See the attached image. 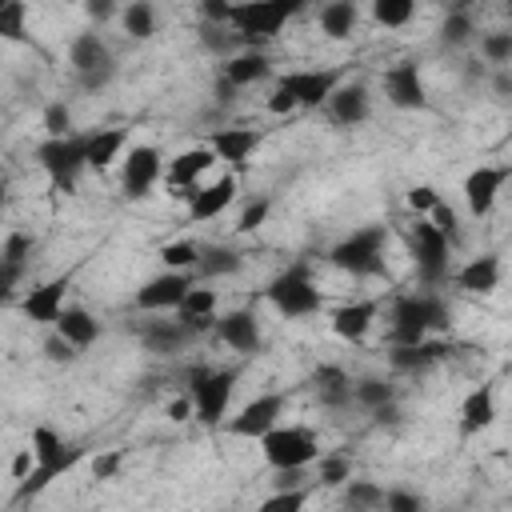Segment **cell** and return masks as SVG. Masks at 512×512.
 I'll list each match as a JSON object with an SVG mask.
<instances>
[{"label":"cell","instance_id":"cell-1","mask_svg":"<svg viewBox=\"0 0 512 512\" xmlns=\"http://www.w3.org/2000/svg\"><path fill=\"white\" fill-rule=\"evenodd\" d=\"M28 452H32V472L16 484V500H20V504L32 500V496H40L52 480L68 476V472L88 456V448L64 440L52 424H36V428H32V436H28Z\"/></svg>","mask_w":512,"mask_h":512},{"label":"cell","instance_id":"cell-2","mask_svg":"<svg viewBox=\"0 0 512 512\" xmlns=\"http://www.w3.org/2000/svg\"><path fill=\"white\" fill-rule=\"evenodd\" d=\"M300 12V0H240L228 12V28L244 48H264Z\"/></svg>","mask_w":512,"mask_h":512},{"label":"cell","instance_id":"cell-3","mask_svg":"<svg viewBox=\"0 0 512 512\" xmlns=\"http://www.w3.org/2000/svg\"><path fill=\"white\" fill-rule=\"evenodd\" d=\"M436 328H448V304L436 292H408L392 300V344H420Z\"/></svg>","mask_w":512,"mask_h":512},{"label":"cell","instance_id":"cell-4","mask_svg":"<svg viewBox=\"0 0 512 512\" xmlns=\"http://www.w3.org/2000/svg\"><path fill=\"white\" fill-rule=\"evenodd\" d=\"M240 368H192L188 372V400H192V416L204 428H220L236 392Z\"/></svg>","mask_w":512,"mask_h":512},{"label":"cell","instance_id":"cell-5","mask_svg":"<svg viewBox=\"0 0 512 512\" xmlns=\"http://www.w3.org/2000/svg\"><path fill=\"white\" fill-rule=\"evenodd\" d=\"M384 252H388V228L384 224H364L356 232H348L344 240H336L328 248V260L348 272V276H380L384 272Z\"/></svg>","mask_w":512,"mask_h":512},{"label":"cell","instance_id":"cell-6","mask_svg":"<svg viewBox=\"0 0 512 512\" xmlns=\"http://www.w3.org/2000/svg\"><path fill=\"white\" fill-rule=\"evenodd\" d=\"M264 300H268L280 316H288V320L316 316V312L324 308V292L316 288L308 264H292V268H284L280 276H272L268 288H264Z\"/></svg>","mask_w":512,"mask_h":512},{"label":"cell","instance_id":"cell-7","mask_svg":"<svg viewBox=\"0 0 512 512\" xmlns=\"http://www.w3.org/2000/svg\"><path fill=\"white\" fill-rule=\"evenodd\" d=\"M260 452H264L268 468H276V472L308 468L320 460V444H316L312 428H304V424H276L272 432L260 436Z\"/></svg>","mask_w":512,"mask_h":512},{"label":"cell","instance_id":"cell-8","mask_svg":"<svg viewBox=\"0 0 512 512\" xmlns=\"http://www.w3.org/2000/svg\"><path fill=\"white\" fill-rule=\"evenodd\" d=\"M68 64H72V72H76V80H80L84 92H100V88L112 84V76H116V56H112V48L104 44L100 32H80V36H72V44H68Z\"/></svg>","mask_w":512,"mask_h":512},{"label":"cell","instance_id":"cell-9","mask_svg":"<svg viewBox=\"0 0 512 512\" xmlns=\"http://www.w3.org/2000/svg\"><path fill=\"white\" fill-rule=\"evenodd\" d=\"M36 164L44 168V176L60 192H72L80 184V172L88 168V160H84V132H72L64 140H44L36 148Z\"/></svg>","mask_w":512,"mask_h":512},{"label":"cell","instance_id":"cell-10","mask_svg":"<svg viewBox=\"0 0 512 512\" xmlns=\"http://www.w3.org/2000/svg\"><path fill=\"white\" fill-rule=\"evenodd\" d=\"M452 244L428 224V220H416L412 224V264H416V276L424 280V288H436L452 276Z\"/></svg>","mask_w":512,"mask_h":512},{"label":"cell","instance_id":"cell-11","mask_svg":"<svg viewBox=\"0 0 512 512\" xmlns=\"http://www.w3.org/2000/svg\"><path fill=\"white\" fill-rule=\"evenodd\" d=\"M336 84H340V68H296V72H284L272 88L288 96L292 108H324Z\"/></svg>","mask_w":512,"mask_h":512},{"label":"cell","instance_id":"cell-12","mask_svg":"<svg viewBox=\"0 0 512 512\" xmlns=\"http://www.w3.org/2000/svg\"><path fill=\"white\" fill-rule=\"evenodd\" d=\"M188 288H196V272H160L136 288L132 304L140 312H176L180 300L188 296Z\"/></svg>","mask_w":512,"mask_h":512},{"label":"cell","instance_id":"cell-13","mask_svg":"<svg viewBox=\"0 0 512 512\" xmlns=\"http://www.w3.org/2000/svg\"><path fill=\"white\" fill-rule=\"evenodd\" d=\"M280 412H284V392H260L256 400H248L236 416H228V436H240V440H260L264 432H272L280 424Z\"/></svg>","mask_w":512,"mask_h":512},{"label":"cell","instance_id":"cell-14","mask_svg":"<svg viewBox=\"0 0 512 512\" xmlns=\"http://www.w3.org/2000/svg\"><path fill=\"white\" fill-rule=\"evenodd\" d=\"M384 96L392 108L400 112H420L428 108V92H424V76L416 68V60H400L384 72Z\"/></svg>","mask_w":512,"mask_h":512},{"label":"cell","instance_id":"cell-15","mask_svg":"<svg viewBox=\"0 0 512 512\" xmlns=\"http://www.w3.org/2000/svg\"><path fill=\"white\" fill-rule=\"evenodd\" d=\"M160 180V152L152 144L128 148V160L120 164V188L128 200H144Z\"/></svg>","mask_w":512,"mask_h":512},{"label":"cell","instance_id":"cell-16","mask_svg":"<svg viewBox=\"0 0 512 512\" xmlns=\"http://www.w3.org/2000/svg\"><path fill=\"white\" fill-rule=\"evenodd\" d=\"M68 288H72V276H68V272H64V276H52V280H44V284H36V288H28V292L20 296V312H24L32 324H56V316L64 312Z\"/></svg>","mask_w":512,"mask_h":512},{"label":"cell","instance_id":"cell-17","mask_svg":"<svg viewBox=\"0 0 512 512\" xmlns=\"http://www.w3.org/2000/svg\"><path fill=\"white\" fill-rule=\"evenodd\" d=\"M324 112H328L332 124L356 128V124H364L372 116V96H368L364 84H336L332 96L324 100Z\"/></svg>","mask_w":512,"mask_h":512},{"label":"cell","instance_id":"cell-18","mask_svg":"<svg viewBox=\"0 0 512 512\" xmlns=\"http://www.w3.org/2000/svg\"><path fill=\"white\" fill-rule=\"evenodd\" d=\"M508 180V168H496V164H480L464 176V204L472 216H488L496 208V196Z\"/></svg>","mask_w":512,"mask_h":512},{"label":"cell","instance_id":"cell-19","mask_svg":"<svg viewBox=\"0 0 512 512\" xmlns=\"http://www.w3.org/2000/svg\"><path fill=\"white\" fill-rule=\"evenodd\" d=\"M272 76V60H268V52L264 48H240L236 56H228L224 64H220V80L228 84V88H252V84H264Z\"/></svg>","mask_w":512,"mask_h":512},{"label":"cell","instance_id":"cell-20","mask_svg":"<svg viewBox=\"0 0 512 512\" xmlns=\"http://www.w3.org/2000/svg\"><path fill=\"white\" fill-rule=\"evenodd\" d=\"M212 332H216L232 352H244V356L260 352V344H264L260 320H256V312H248V308H236V312L216 316V328H212Z\"/></svg>","mask_w":512,"mask_h":512},{"label":"cell","instance_id":"cell-21","mask_svg":"<svg viewBox=\"0 0 512 512\" xmlns=\"http://www.w3.org/2000/svg\"><path fill=\"white\" fill-rule=\"evenodd\" d=\"M212 164H216V156H212V148H208V144H200V148H188V152L172 156V160H168V184L176 188L172 196H192V192L200 188V176H204Z\"/></svg>","mask_w":512,"mask_h":512},{"label":"cell","instance_id":"cell-22","mask_svg":"<svg viewBox=\"0 0 512 512\" xmlns=\"http://www.w3.org/2000/svg\"><path fill=\"white\" fill-rule=\"evenodd\" d=\"M236 200V176H220L204 188H196L188 196V224H204V220H216L228 204Z\"/></svg>","mask_w":512,"mask_h":512},{"label":"cell","instance_id":"cell-23","mask_svg":"<svg viewBox=\"0 0 512 512\" xmlns=\"http://www.w3.org/2000/svg\"><path fill=\"white\" fill-rule=\"evenodd\" d=\"M52 332L60 336V340H68L76 352H84V348H92L96 340H100V320L88 312V308H80V304H64V312L56 316V324H52Z\"/></svg>","mask_w":512,"mask_h":512},{"label":"cell","instance_id":"cell-24","mask_svg":"<svg viewBox=\"0 0 512 512\" xmlns=\"http://www.w3.org/2000/svg\"><path fill=\"white\" fill-rule=\"evenodd\" d=\"M260 132L256 128H220V132H212V156L216 160H224V164H232V168H244L248 160H252V152L260 148Z\"/></svg>","mask_w":512,"mask_h":512},{"label":"cell","instance_id":"cell-25","mask_svg":"<svg viewBox=\"0 0 512 512\" xmlns=\"http://www.w3.org/2000/svg\"><path fill=\"white\" fill-rule=\"evenodd\" d=\"M376 312H380L376 300H352V304H340V308L332 312V332H336L340 340H348V344H360V340L372 332Z\"/></svg>","mask_w":512,"mask_h":512},{"label":"cell","instance_id":"cell-26","mask_svg":"<svg viewBox=\"0 0 512 512\" xmlns=\"http://www.w3.org/2000/svg\"><path fill=\"white\" fill-rule=\"evenodd\" d=\"M448 356V344L444 340H420V344H392V352H388V364L396 368V372H408V376H420V372H428V368H436L440 360Z\"/></svg>","mask_w":512,"mask_h":512},{"label":"cell","instance_id":"cell-27","mask_svg":"<svg viewBox=\"0 0 512 512\" xmlns=\"http://www.w3.org/2000/svg\"><path fill=\"white\" fill-rule=\"evenodd\" d=\"M196 280H216V276H236L244 272V252L232 244H200L196 256Z\"/></svg>","mask_w":512,"mask_h":512},{"label":"cell","instance_id":"cell-28","mask_svg":"<svg viewBox=\"0 0 512 512\" xmlns=\"http://www.w3.org/2000/svg\"><path fill=\"white\" fill-rule=\"evenodd\" d=\"M448 280H456L464 292L488 296V292H496V284H500V256H492V252L472 256V260H468L464 268H456Z\"/></svg>","mask_w":512,"mask_h":512},{"label":"cell","instance_id":"cell-29","mask_svg":"<svg viewBox=\"0 0 512 512\" xmlns=\"http://www.w3.org/2000/svg\"><path fill=\"white\" fill-rule=\"evenodd\" d=\"M312 392L324 408H348L352 404V376L336 364H320L312 372Z\"/></svg>","mask_w":512,"mask_h":512},{"label":"cell","instance_id":"cell-30","mask_svg":"<svg viewBox=\"0 0 512 512\" xmlns=\"http://www.w3.org/2000/svg\"><path fill=\"white\" fill-rule=\"evenodd\" d=\"M492 420H496V388H492V384H480V388H472V392L464 396V404H460V432H464V436H476V432H484Z\"/></svg>","mask_w":512,"mask_h":512},{"label":"cell","instance_id":"cell-31","mask_svg":"<svg viewBox=\"0 0 512 512\" xmlns=\"http://www.w3.org/2000/svg\"><path fill=\"white\" fill-rule=\"evenodd\" d=\"M124 140H128L124 128H96V132H84V160H88V168H96V172L112 168V164L120 160Z\"/></svg>","mask_w":512,"mask_h":512},{"label":"cell","instance_id":"cell-32","mask_svg":"<svg viewBox=\"0 0 512 512\" xmlns=\"http://www.w3.org/2000/svg\"><path fill=\"white\" fill-rule=\"evenodd\" d=\"M140 340H144V348L148 352H160V356H168V352H180L188 340H196L180 320H148L144 328H140Z\"/></svg>","mask_w":512,"mask_h":512},{"label":"cell","instance_id":"cell-33","mask_svg":"<svg viewBox=\"0 0 512 512\" xmlns=\"http://www.w3.org/2000/svg\"><path fill=\"white\" fill-rule=\"evenodd\" d=\"M316 20H320V32H324V36L344 40V36L356 32V24H360V8H356V0H328V4H320Z\"/></svg>","mask_w":512,"mask_h":512},{"label":"cell","instance_id":"cell-34","mask_svg":"<svg viewBox=\"0 0 512 512\" xmlns=\"http://www.w3.org/2000/svg\"><path fill=\"white\" fill-rule=\"evenodd\" d=\"M352 404L368 408L372 416L380 408H392L396 404V388L384 380V376H364V380H352Z\"/></svg>","mask_w":512,"mask_h":512},{"label":"cell","instance_id":"cell-35","mask_svg":"<svg viewBox=\"0 0 512 512\" xmlns=\"http://www.w3.org/2000/svg\"><path fill=\"white\" fill-rule=\"evenodd\" d=\"M120 28L132 36V40H148L156 32V8L148 0H132L120 8Z\"/></svg>","mask_w":512,"mask_h":512},{"label":"cell","instance_id":"cell-36","mask_svg":"<svg viewBox=\"0 0 512 512\" xmlns=\"http://www.w3.org/2000/svg\"><path fill=\"white\" fill-rule=\"evenodd\" d=\"M0 40H12V44L28 40V4L24 0H0Z\"/></svg>","mask_w":512,"mask_h":512},{"label":"cell","instance_id":"cell-37","mask_svg":"<svg viewBox=\"0 0 512 512\" xmlns=\"http://www.w3.org/2000/svg\"><path fill=\"white\" fill-rule=\"evenodd\" d=\"M352 480V460L344 452H320V464H316V484L320 488H344Z\"/></svg>","mask_w":512,"mask_h":512},{"label":"cell","instance_id":"cell-38","mask_svg":"<svg viewBox=\"0 0 512 512\" xmlns=\"http://www.w3.org/2000/svg\"><path fill=\"white\" fill-rule=\"evenodd\" d=\"M384 500V488L376 480H348L344 484V508L348 512H376Z\"/></svg>","mask_w":512,"mask_h":512},{"label":"cell","instance_id":"cell-39","mask_svg":"<svg viewBox=\"0 0 512 512\" xmlns=\"http://www.w3.org/2000/svg\"><path fill=\"white\" fill-rule=\"evenodd\" d=\"M472 36H476L472 12H468V8H452V12L444 16V24H440V44H444V48H460V44H468Z\"/></svg>","mask_w":512,"mask_h":512},{"label":"cell","instance_id":"cell-40","mask_svg":"<svg viewBox=\"0 0 512 512\" xmlns=\"http://www.w3.org/2000/svg\"><path fill=\"white\" fill-rule=\"evenodd\" d=\"M196 256H200V244L196 240H172L160 248V260L168 272H192L196 268Z\"/></svg>","mask_w":512,"mask_h":512},{"label":"cell","instance_id":"cell-41","mask_svg":"<svg viewBox=\"0 0 512 512\" xmlns=\"http://www.w3.org/2000/svg\"><path fill=\"white\" fill-rule=\"evenodd\" d=\"M200 316H216V292L212 288H188V296L176 308V320H200Z\"/></svg>","mask_w":512,"mask_h":512},{"label":"cell","instance_id":"cell-42","mask_svg":"<svg viewBox=\"0 0 512 512\" xmlns=\"http://www.w3.org/2000/svg\"><path fill=\"white\" fill-rule=\"evenodd\" d=\"M412 16H416V4L412 0H376L372 4V20L384 24V28H404Z\"/></svg>","mask_w":512,"mask_h":512},{"label":"cell","instance_id":"cell-43","mask_svg":"<svg viewBox=\"0 0 512 512\" xmlns=\"http://www.w3.org/2000/svg\"><path fill=\"white\" fill-rule=\"evenodd\" d=\"M308 504V484L304 488H276L272 496H264L256 504V512H304Z\"/></svg>","mask_w":512,"mask_h":512},{"label":"cell","instance_id":"cell-44","mask_svg":"<svg viewBox=\"0 0 512 512\" xmlns=\"http://www.w3.org/2000/svg\"><path fill=\"white\" fill-rule=\"evenodd\" d=\"M480 56L496 68H508L512 60V32H484L480 36Z\"/></svg>","mask_w":512,"mask_h":512},{"label":"cell","instance_id":"cell-45","mask_svg":"<svg viewBox=\"0 0 512 512\" xmlns=\"http://www.w3.org/2000/svg\"><path fill=\"white\" fill-rule=\"evenodd\" d=\"M44 132H48V140L72 136V108H68L64 100H52V104L44 108Z\"/></svg>","mask_w":512,"mask_h":512},{"label":"cell","instance_id":"cell-46","mask_svg":"<svg viewBox=\"0 0 512 512\" xmlns=\"http://www.w3.org/2000/svg\"><path fill=\"white\" fill-rule=\"evenodd\" d=\"M384 512H424V496L412 492V488H384V500H380Z\"/></svg>","mask_w":512,"mask_h":512},{"label":"cell","instance_id":"cell-47","mask_svg":"<svg viewBox=\"0 0 512 512\" xmlns=\"http://www.w3.org/2000/svg\"><path fill=\"white\" fill-rule=\"evenodd\" d=\"M428 224H432L448 244H456V240H460V220H456V208H452V204L436 200V208L428 212Z\"/></svg>","mask_w":512,"mask_h":512},{"label":"cell","instance_id":"cell-48","mask_svg":"<svg viewBox=\"0 0 512 512\" xmlns=\"http://www.w3.org/2000/svg\"><path fill=\"white\" fill-rule=\"evenodd\" d=\"M200 44L208 48V52H216V56H236V48H240V40H236V32H224V28H208L204 24V32H200Z\"/></svg>","mask_w":512,"mask_h":512},{"label":"cell","instance_id":"cell-49","mask_svg":"<svg viewBox=\"0 0 512 512\" xmlns=\"http://www.w3.org/2000/svg\"><path fill=\"white\" fill-rule=\"evenodd\" d=\"M268 212H272V196H256L244 212H240V220H236V232H256L264 220H268Z\"/></svg>","mask_w":512,"mask_h":512},{"label":"cell","instance_id":"cell-50","mask_svg":"<svg viewBox=\"0 0 512 512\" xmlns=\"http://www.w3.org/2000/svg\"><path fill=\"white\" fill-rule=\"evenodd\" d=\"M20 276H24V264H8V260H0V308L16 300V284H20Z\"/></svg>","mask_w":512,"mask_h":512},{"label":"cell","instance_id":"cell-51","mask_svg":"<svg viewBox=\"0 0 512 512\" xmlns=\"http://www.w3.org/2000/svg\"><path fill=\"white\" fill-rule=\"evenodd\" d=\"M436 200H440V192H436L432 184H416V188H408V208H412L416 216H428V212L436 208Z\"/></svg>","mask_w":512,"mask_h":512},{"label":"cell","instance_id":"cell-52","mask_svg":"<svg viewBox=\"0 0 512 512\" xmlns=\"http://www.w3.org/2000/svg\"><path fill=\"white\" fill-rule=\"evenodd\" d=\"M28 252H32V240H28L24 232H12V236L4 240V248H0V260H8V264H24Z\"/></svg>","mask_w":512,"mask_h":512},{"label":"cell","instance_id":"cell-53","mask_svg":"<svg viewBox=\"0 0 512 512\" xmlns=\"http://www.w3.org/2000/svg\"><path fill=\"white\" fill-rule=\"evenodd\" d=\"M44 356H48V360H52V364H72V360H76V356H80V352H76V348H72V344H68V340H60V336H56V332H52V336H48V340H44Z\"/></svg>","mask_w":512,"mask_h":512},{"label":"cell","instance_id":"cell-54","mask_svg":"<svg viewBox=\"0 0 512 512\" xmlns=\"http://www.w3.org/2000/svg\"><path fill=\"white\" fill-rule=\"evenodd\" d=\"M120 464H124V452L120 448L116 452H100V456H92V476L96 480H112Z\"/></svg>","mask_w":512,"mask_h":512},{"label":"cell","instance_id":"cell-55","mask_svg":"<svg viewBox=\"0 0 512 512\" xmlns=\"http://www.w3.org/2000/svg\"><path fill=\"white\" fill-rule=\"evenodd\" d=\"M28 472H32V452H28V448H20V452L12 456V480L20 484V480H24Z\"/></svg>","mask_w":512,"mask_h":512},{"label":"cell","instance_id":"cell-56","mask_svg":"<svg viewBox=\"0 0 512 512\" xmlns=\"http://www.w3.org/2000/svg\"><path fill=\"white\" fill-rule=\"evenodd\" d=\"M188 416H192V400H188V396H180V400H172V404H168V420H176V424H180V420H188Z\"/></svg>","mask_w":512,"mask_h":512},{"label":"cell","instance_id":"cell-57","mask_svg":"<svg viewBox=\"0 0 512 512\" xmlns=\"http://www.w3.org/2000/svg\"><path fill=\"white\" fill-rule=\"evenodd\" d=\"M112 12H116V8H112V4H104V0H96V4H88V16H92V20H108Z\"/></svg>","mask_w":512,"mask_h":512},{"label":"cell","instance_id":"cell-58","mask_svg":"<svg viewBox=\"0 0 512 512\" xmlns=\"http://www.w3.org/2000/svg\"><path fill=\"white\" fill-rule=\"evenodd\" d=\"M0 200H4V188H0Z\"/></svg>","mask_w":512,"mask_h":512}]
</instances>
